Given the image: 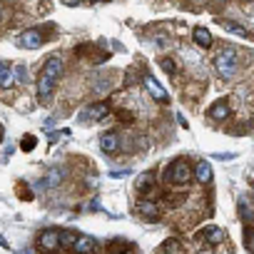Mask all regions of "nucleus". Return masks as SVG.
Listing matches in <instances>:
<instances>
[{
  "label": "nucleus",
  "instance_id": "nucleus-1",
  "mask_svg": "<svg viewBox=\"0 0 254 254\" xmlns=\"http://www.w3.org/2000/svg\"><path fill=\"white\" fill-rule=\"evenodd\" d=\"M214 70H217L224 80H229V77L237 72V53H234L232 48L217 50V55H214Z\"/></svg>",
  "mask_w": 254,
  "mask_h": 254
},
{
  "label": "nucleus",
  "instance_id": "nucleus-2",
  "mask_svg": "<svg viewBox=\"0 0 254 254\" xmlns=\"http://www.w3.org/2000/svg\"><path fill=\"white\" fill-rule=\"evenodd\" d=\"M190 177H192V167L187 165V160H175L172 167L167 170V180L172 185H185L190 182Z\"/></svg>",
  "mask_w": 254,
  "mask_h": 254
},
{
  "label": "nucleus",
  "instance_id": "nucleus-3",
  "mask_svg": "<svg viewBox=\"0 0 254 254\" xmlns=\"http://www.w3.org/2000/svg\"><path fill=\"white\" fill-rule=\"evenodd\" d=\"M43 40H45L43 30H40V28H30V30L20 33L18 45H20V48H28V50H35V48H40V45H43Z\"/></svg>",
  "mask_w": 254,
  "mask_h": 254
},
{
  "label": "nucleus",
  "instance_id": "nucleus-4",
  "mask_svg": "<svg viewBox=\"0 0 254 254\" xmlns=\"http://www.w3.org/2000/svg\"><path fill=\"white\" fill-rule=\"evenodd\" d=\"M38 244L45 252H58L60 249V229H43L38 237Z\"/></svg>",
  "mask_w": 254,
  "mask_h": 254
},
{
  "label": "nucleus",
  "instance_id": "nucleus-5",
  "mask_svg": "<svg viewBox=\"0 0 254 254\" xmlns=\"http://www.w3.org/2000/svg\"><path fill=\"white\" fill-rule=\"evenodd\" d=\"M70 247H72L75 254H92L95 247H97V242L92 237H87V234H75V239H72Z\"/></svg>",
  "mask_w": 254,
  "mask_h": 254
},
{
  "label": "nucleus",
  "instance_id": "nucleus-6",
  "mask_svg": "<svg viewBox=\"0 0 254 254\" xmlns=\"http://www.w3.org/2000/svg\"><path fill=\"white\" fill-rule=\"evenodd\" d=\"M100 147L105 155H117L120 152V135L117 132H102L100 135Z\"/></svg>",
  "mask_w": 254,
  "mask_h": 254
},
{
  "label": "nucleus",
  "instance_id": "nucleus-7",
  "mask_svg": "<svg viewBox=\"0 0 254 254\" xmlns=\"http://www.w3.org/2000/svg\"><path fill=\"white\" fill-rule=\"evenodd\" d=\"M142 82H145V90H147L157 102H165V100H167V90H165V87L152 77V75H145V80H142Z\"/></svg>",
  "mask_w": 254,
  "mask_h": 254
},
{
  "label": "nucleus",
  "instance_id": "nucleus-8",
  "mask_svg": "<svg viewBox=\"0 0 254 254\" xmlns=\"http://www.w3.org/2000/svg\"><path fill=\"white\" fill-rule=\"evenodd\" d=\"M192 38H194V43H197L199 48H212V33H209L204 25H197V28L192 30Z\"/></svg>",
  "mask_w": 254,
  "mask_h": 254
},
{
  "label": "nucleus",
  "instance_id": "nucleus-9",
  "mask_svg": "<svg viewBox=\"0 0 254 254\" xmlns=\"http://www.w3.org/2000/svg\"><path fill=\"white\" fill-rule=\"evenodd\" d=\"M43 75L58 80V77L63 75V60H60V58H48V63H45V67H43Z\"/></svg>",
  "mask_w": 254,
  "mask_h": 254
},
{
  "label": "nucleus",
  "instance_id": "nucleus-10",
  "mask_svg": "<svg viewBox=\"0 0 254 254\" xmlns=\"http://www.w3.org/2000/svg\"><path fill=\"white\" fill-rule=\"evenodd\" d=\"M53 90H55V80L40 72V75H38V95L45 100V97H50V95H53Z\"/></svg>",
  "mask_w": 254,
  "mask_h": 254
},
{
  "label": "nucleus",
  "instance_id": "nucleus-11",
  "mask_svg": "<svg viewBox=\"0 0 254 254\" xmlns=\"http://www.w3.org/2000/svg\"><path fill=\"white\" fill-rule=\"evenodd\" d=\"M229 112H232V107H229L227 100H219V102H214V105L209 107V117H212V120H227Z\"/></svg>",
  "mask_w": 254,
  "mask_h": 254
},
{
  "label": "nucleus",
  "instance_id": "nucleus-12",
  "mask_svg": "<svg viewBox=\"0 0 254 254\" xmlns=\"http://www.w3.org/2000/svg\"><path fill=\"white\" fill-rule=\"evenodd\" d=\"M107 115H110V105H105V102H95L85 112V117H90V120H105Z\"/></svg>",
  "mask_w": 254,
  "mask_h": 254
},
{
  "label": "nucleus",
  "instance_id": "nucleus-13",
  "mask_svg": "<svg viewBox=\"0 0 254 254\" xmlns=\"http://www.w3.org/2000/svg\"><path fill=\"white\" fill-rule=\"evenodd\" d=\"M137 212H140L142 217H147V219H157V217H160V207H157L155 202H150V199L137 202Z\"/></svg>",
  "mask_w": 254,
  "mask_h": 254
},
{
  "label": "nucleus",
  "instance_id": "nucleus-14",
  "mask_svg": "<svg viewBox=\"0 0 254 254\" xmlns=\"http://www.w3.org/2000/svg\"><path fill=\"white\" fill-rule=\"evenodd\" d=\"M197 180L202 182V185H207V182H212V165L207 162V160H202V162H197Z\"/></svg>",
  "mask_w": 254,
  "mask_h": 254
},
{
  "label": "nucleus",
  "instance_id": "nucleus-15",
  "mask_svg": "<svg viewBox=\"0 0 254 254\" xmlns=\"http://www.w3.org/2000/svg\"><path fill=\"white\" fill-rule=\"evenodd\" d=\"M63 182V170H50L48 175H45V180L43 182H38L40 187H58Z\"/></svg>",
  "mask_w": 254,
  "mask_h": 254
},
{
  "label": "nucleus",
  "instance_id": "nucleus-16",
  "mask_svg": "<svg viewBox=\"0 0 254 254\" xmlns=\"http://www.w3.org/2000/svg\"><path fill=\"white\" fill-rule=\"evenodd\" d=\"M13 70H10V65H5V63H0V87H10L13 85Z\"/></svg>",
  "mask_w": 254,
  "mask_h": 254
},
{
  "label": "nucleus",
  "instance_id": "nucleus-17",
  "mask_svg": "<svg viewBox=\"0 0 254 254\" xmlns=\"http://www.w3.org/2000/svg\"><path fill=\"white\" fill-rule=\"evenodd\" d=\"M152 182H155V175H152V172H145V175H140V177H137V190H140V192H145V190H150V187H152Z\"/></svg>",
  "mask_w": 254,
  "mask_h": 254
},
{
  "label": "nucleus",
  "instance_id": "nucleus-18",
  "mask_svg": "<svg viewBox=\"0 0 254 254\" xmlns=\"http://www.w3.org/2000/svg\"><path fill=\"white\" fill-rule=\"evenodd\" d=\"M239 214H242V219H244L247 224L252 222V209H249V202H247L244 197L239 199Z\"/></svg>",
  "mask_w": 254,
  "mask_h": 254
},
{
  "label": "nucleus",
  "instance_id": "nucleus-19",
  "mask_svg": "<svg viewBox=\"0 0 254 254\" xmlns=\"http://www.w3.org/2000/svg\"><path fill=\"white\" fill-rule=\"evenodd\" d=\"M204 237H207L209 242H222V237H224V234H222V229H219V227H207V229H204Z\"/></svg>",
  "mask_w": 254,
  "mask_h": 254
},
{
  "label": "nucleus",
  "instance_id": "nucleus-20",
  "mask_svg": "<svg viewBox=\"0 0 254 254\" xmlns=\"http://www.w3.org/2000/svg\"><path fill=\"white\" fill-rule=\"evenodd\" d=\"M72 239H75V234H72V232L60 229V247H70V244H72Z\"/></svg>",
  "mask_w": 254,
  "mask_h": 254
},
{
  "label": "nucleus",
  "instance_id": "nucleus-21",
  "mask_svg": "<svg viewBox=\"0 0 254 254\" xmlns=\"http://www.w3.org/2000/svg\"><path fill=\"white\" fill-rule=\"evenodd\" d=\"M244 244H247V249H249V252L254 249V234H252V229H249V224L244 227Z\"/></svg>",
  "mask_w": 254,
  "mask_h": 254
},
{
  "label": "nucleus",
  "instance_id": "nucleus-22",
  "mask_svg": "<svg viewBox=\"0 0 254 254\" xmlns=\"http://www.w3.org/2000/svg\"><path fill=\"white\" fill-rule=\"evenodd\" d=\"M162 70H165L167 75H175V72H177V67H175V63H172L170 58H165V60H162Z\"/></svg>",
  "mask_w": 254,
  "mask_h": 254
},
{
  "label": "nucleus",
  "instance_id": "nucleus-23",
  "mask_svg": "<svg viewBox=\"0 0 254 254\" xmlns=\"http://www.w3.org/2000/svg\"><path fill=\"white\" fill-rule=\"evenodd\" d=\"M33 147H35V137L25 135V137H23V150H33Z\"/></svg>",
  "mask_w": 254,
  "mask_h": 254
},
{
  "label": "nucleus",
  "instance_id": "nucleus-24",
  "mask_svg": "<svg viewBox=\"0 0 254 254\" xmlns=\"http://www.w3.org/2000/svg\"><path fill=\"white\" fill-rule=\"evenodd\" d=\"M224 28H227V30H234V33H237V35H242V38H247V30H242V28H237L234 23H227Z\"/></svg>",
  "mask_w": 254,
  "mask_h": 254
},
{
  "label": "nucleus",
  "instance_id": "nucleus-25",
  "mask_svg": "<svg viewBox=\"0 0 254 254\" xmlns=\"http://www.w3.org/2000/svg\"><path fill=\"white\" fill-rule=\"evenodd\" d=\"M127 175V170H120V172H110V177H125Z\"/></svg>",
  "mask_w": 254,
  "mask_h": 254
},
{
  "label": "nucleus",
  "instance_id": "nucleus-26",
  "mask_svg": "<svg viewBox=\"0 0 254 254\" xmlns=\"http://www.w3.org/2000/svg\"><path fill=\"white\" fill-rule=\"evenodd\" d=\"M157 254H170V252H165V249H162V252H157Z\"/></svg>",
  "mask_w": 254,
  "mask_h": 254
},
{
  "label": "nucleus",
  "instance_id": "nucleus-27",
  "mask_svg": "<svg viewBox=\"0 0 254 254\" xmlns=\"http://www.w3.org/2000/svg\"><path fill=\"white\" fill-rule=\"evenodd\" d=\"M115 254H127V252H115Z\"/></svg>",
  "mask_w": 254,
  "mask_h": 254
}]
</instances>
